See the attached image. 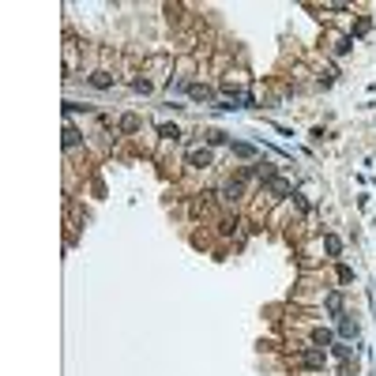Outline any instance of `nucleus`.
Instances as JSON below:
<instances>
[{
  "mask_svg": "<svg viewBox=\"0 0 376 376\" xmlns=\"http://www.w3.org/2000/svg\"><path fill=\"white\" fill-rule=\"evenodd\" d=\"M188 162H192V166H207L211 154H207V151H192V154H188Z\"/></svg>",
  "mask_w": 376,
  "mask_h": 376,
  "instance_id": "f257e3e1",
  "label": "nucleus"
}]
</instances>
